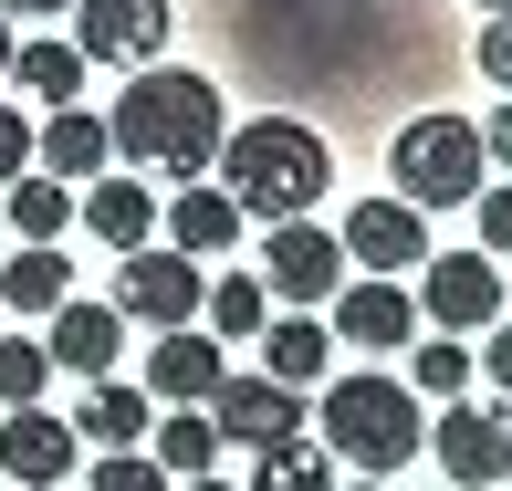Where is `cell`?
I'll use <instances>...</instances> for the list:
<instances>
[{
	"label": "cell",
	"instance_id": "cell-14",
	"mask_svg": "<svg viewBox=\"0 0 512 491\" xmlns=\"http://www.w3.org/2000/svg\"><path fill=\"white\" fill-rule=\"evenodd\" d=\"M42 356L63 366V377H115V356H126V314L115 303H84V293H63L53 303V335H42Z\"/></svg>",
	"mask_w": 512,
	"mask_h": 491
},
{
	"label": "cell",
	"instance_id": "cell-6",
	"mask_svg": "<svg viewBox=\"0 0 512 491\" xmlns=\"http://www.w3.org/2000/svg\"><path fill=\"white\" fill-rule=\"evenodd\" d=\"M408 303L429 335H481V324H502V262L492 251H429Z\"/></svg>",
	"mask_w": 512,
	"mask_h": 491
},
{
	"label": "cell",
	"instance_id": "cell-39",
	"mask_svg": "<svg viewBox=\"0 0 512 491\" xmlns=\"http://www.w3.org/2000/svg\"><path fill=\"white\" fill-rule=\"evenodd\" d=\"M481 11H512V0H481Z\"/></svg>",
	"mask_w": 512,
	"mask_h": 491
},
{
	"label": "cell",
	"instance_id": "cell-3",
	"mask_svg": "<svg viewBox=\"0 0 512 491\" xmlns=\"http://www.w3.org/2000/svg\"><path fill=\"white\" fill-rule=\"evenodd\" d=\"M304 429L324 439V460L356 471V481H387V471H408V460L429 450V418H418V397L398 377H324L304 397Z\"/></svg>",
	"mask_w": 512,
	"mask_h": 491
},
{
	"label": "cell",
	"instance_id": "cell-5",
	"mask_svg": "<svg viewBox=\"0 0 512 491\" xmlns=\"http://www.w3.org/2000/svg\"><path fill=\"white\" fill-rule=\"evenodd\" d=\"M429 450H439V481L450 491L512 481V397H450L439 429H429Z\"/></svg>",
	"mask_w": 512,
	"mask_h": 491
},
{
	"label": "cell",
	"instance_id": "cell-25",
	"mask_svg": "<svg viewBox=\"0 0 512 491\" xmlns=\"http://www.w3.org/2000/svg\"><path fill=\"white\" fill-rule=\"evenodd\" d=\"M418 408H450L460 387H471V345L460 335H408V377H398Z\"/></svg>",
	"mask_w": 512,
	"mask_h": 491
},
{
	"label": "cell",
	"instance_id": "cell-41",
	"mask_svg": "<svg viewBox=\"0 0 512 491\" xmlns=\"http://www.w3.org/2000/svg\"><path fill=\"white\" fill-rule=\"evenodd\" d=\"M0 491H11V481H0Z\"/></svg>",
	"mask_w": 512,
	"mask_h": 491
},
{
	"label": "cell",
	"instance_id": "cell-16",
	"mask_svg": "<svg viewBox=\"0 0 512 491\" xmlns=\"http://www.w3.org/2000/svg\"><path fill=\"white\" fill-rule=\"evenodd\" d=\"M32 168H42V178H63V189H74V178H105V168H115V136H105V115H95V105H63V115H42V126H32Z\"/></svg>",
	"mask_w": 512,
	"mask_h": 491
},
{
	"label": "cell",
	"instance_id": "cell-2",
	"mask_svg": "<svg viewBox=\"0 0 512 491\" xmlns=\"http://www.w3.org/2000/svg\"><path fill=\"white\" fill-rule=\"evenodd\" d=\"M209 189H220L241 220H314V199L335 189V157H324V136L314 126H293V115H251V126H230L220 136V157H209Z\"/></svg>",
	"mask_w": 512,
	"mask_h": 491
},
{
	"label": "cell",
	"instance_id": "cell-33",
	"mask_svg": "<svg viewBox=\"0 0 512 491\" xmlns=\"http://www.w3.org/2000/svg\"><path fill=\"white\" fill-rule=\"evenodd\" d=\"M481 335H492V345H481V356H471V377H492V387L512 397V324H481Z\"/></svg>",
	"mask_w": 512,
	"mask_h": 491
},
{
	"label": "cell",
	"instance_id": "cell-21",
	"mask_svg": "<svg viewBox=\"0 0 512 491\" xmlns=\"http://www.w3.org/2000/svg\"><path fill=\"white\" fill-rule=\"evenodd\" d=\"M262 377H283V387H324V377H335V335H324V314H272L262 324Z\"/></svg>",
	"mask_w": 512,
	"mask_h": 491
},
{
	"label": "cell",
	"instance_id": "cell-1",
	"mask_svg": "<svg viewBox=\"0 0 512 491\" xmlns=\"http://www.w3.org/2000/svg\"><path fill=\"white\" fill-rule=\"evenodd\" d=\"M105 136H115L126 168H157V178L189 189V178H209V157H220L230 105H220V84H209V74H189V63H136V84L115 95Z\"/></svg>",
	"mask_w": 512,
	"mask_h": 491
},
{
	"label": "cell",
	"instance_id": "cell-30",
	"mask_svg": "<svg viewBox=\"0 0 512 491\" xmlns=\"http://www.w3.org/2000/svg\"><path fill=\"white\" fill-rule=\"evenodd\" d=\"M471 63H481V74H492V84H512V11H492V21H481Z\"/></svg>",
	"mask_w": 512,
	"mask_h": 491
},
{
	"label": "cell",
	"instance_id": "cell-31",
	"mask_svg": "<svg viewBox=\"0 0 512 491\" xmlns=\"http://www.w3.org/2000/svg\"><path fill=\"white\" fill-rule=\"evenodd\" d=\"M471 220H481V251H512V178L471 199Z\"/></svg>",
	"mask_w": 512,
	"mask_h": 491
},
{
	"label": "cell",
	"instance_id": "cell-8",
	"mask_svg": "<svg viewBox=\"0 0 512 491\" xmlns=\"http://www.w3.org/2000/svg\"><path fill=\"white\" fill-rule=\"evenodd\" d=\"M74 53L95 63V74L168 63V0H74Z\"/></svg>",
	"mask_w": 512,
	"mask_h": 491
},
{
	"label": "cell",
	"instance_id": "cell-29",
	"mask_svg": "<svg viewBox=\"0 0 512 491\" xmlns=\"http://www.w3.org/2000/svg\"><path fill=\"white\" fill-rule=\"evenodd\" d=\"M84 491H178V481L157 471L147 450H95V471H84Z\"/></svg>",
	"mask_w": 512,
	"mask_h": 491
},
{
	"label": "cell",
	"instance_id": "cell-13",
	"mask_svg": "<svg viewBox=\"0 0 512 491\" xmlns=\"http://www.w3.org/2000/svg\"><path fill=\"white\" fill-rule=\"evenodd\" d=\"M74 460H84V439L63 429V418L0 408V481H11V491H63V481H74Z\"/></svg>",
	"mask_w": 512,
	"mask_h": 491
},
{
	"label": "cell",
	"instance_id": "cell-12",
	"mask_svg": "<svg viewBox=\"0 0 512 491\" xmlns=\"http://www.w3.org/2000/svg\"><path fill=\"white\" fill-rule=\"evenodd\" d=\"M209 429L220 439H241V450H272V439H293L304 429V387H283V377H220L209 387Z\"/></svg>",
	"mask_w": 512,
	"mask_h": 491
},
{
	"label": "cell",
	"instance_id": "cell-20",
	"mask_svg": "<svg viewBox=\"0 0 512 491\" xmlns=\"http://www.w3.org/2000/svg\"><path fill=\"white\" fill-rule=\"evenodd\" d=\"M74 293V251H53V241H11L0 251V314H53V303Z\"/></svg>",
	"mask_w": 512,
	"mask_h": 491
},
{
	"label": "cell",
	"instance_id": "cell-26",
	"mask_svg": "<svg viewBox=\"0 0 512 491\" xmlns=\"http://www.w3.org/2000/svg\"><path fill=\"white\" fill-rule=\"evenodd\" d=\"M251 491H335V460H324L314 429L272 439V450H251Z\"/></svg>",
	"mask_w": 512,
	"mask_h": 491
},
{
	"label": "cell",
	"instance_id": "cell-35",
	"mask_svg": "<svg viewBox=\"0 0 512 491\" xmlns=\"http://www.w3.org/2000/svg\"><path fill=\"white\" fill-rule=\"evenodd\" d=\"M11 21H53V11H74V0H0Z\"/></svg>",
	"mask_w": 512,
	"mask_h": 491
},
{
	"label": "cell",
	"instance_id": "cell-42",
	"mask_svg": "<svg viewBox=\"0 0 512 491\" xmlns=\"http://www.w3.org/2000/svg\"><path fill=\"white\" fill-rule=\"evenodd\" d=\"M0 324H11V314H0Z\"/></svg>",
	"mask_w": 512,
	"mask_h": 491
},
{
	"label": "cell",
	"instance_id": "cell-15",
	"mask_svg": "<svg viewBox=\"0 0 512 491\" xmlns=\"http://www.w3.org/2000/svg\"><path fill=\"white\" fill-rule=\"evenodd\" d=\"M220 377H230V356H220V335H199V324H168L157 356H147V397L157 408H209Z\"/></svg>",
	"mask_w": 512,
	"mask_h": 491
},
{
	"label": "cell",
	"instance_id": "cell-22",
	"mask_svg": "<svg viewBox=\"0 0 512 491\" xmlns=\"http://www.w3.org/2000/svg\"><path fill=\"white\" fill-rule=\"evenodd\" d=\"M84 74H95V63H84L74 42H11V84H21V95H32L42 115L84 105Z\"/></svg>",
	"mask_w": 512,
	"mask_h": 491
},
{
	"label": "cell",
	"instance_id": "cell-38",
	"mask_svg": "<svg viewBox=\"0 0 512 491\" xmlns=\"http://www.w3.org/2000/svg\"><path fill=\"white\" fill-rule=\"evenodd\" d=\"M335 491H387V481H356V471H335Z\"/></svg>",
	"mask_w": 512,
	"mask_h": 491
},
{
	"label": "cell",
	"instance_id": "cell-11",
	"mask_svg": "<svg viewBox=\"0 0 512 491\" xmlns=\"http://www.w3.org/2000/svg\"><path fill=\"white\" fill-rule=\"evenodd\" d=\"M324 303H335V314H324V335L356 345V356H398V345L418 335V303H408V283H387V272H345Z\"/></svg>",
	"mask_w": 512,
	"mask_h": 491
},
{
	"label": "cell",
	"instance_id": "cell-17",
	"mask_svg": "<svg viewBox=\"0 0 512 491\" xmlns=\"http://www.w3.org/2000/svg\"><path fill=\"white\" fill-rule=\"evenodd\" d=\"M74 230H95L105 251H147V241H157V199H147V178H84Z\"/></svg>",
	"mask_w": 512,
	"mask_h": 491
},
{
	"label": "cell",
	"instance_id": "cell-37",
	"mask_svg": "<svg viewBox=\"0 0 512 491\" xmlns=\"http://www.w3.org/2000/svg\"><path fill=\"white\" fill-rule=\"evenodd\" d=\"M178 491H241V481H220V471H199V481H178Z\"/></svg>",
	"mask_w": 512,
	"mask_h": 491
},
{
	"label": "cell",
	"instance_id": "cell-24",
	"mask_svg": "<svg viewBox=\"0 0 512 491\" xmlns=\"http://www.w3.org/2000/svg\"><path fill=\"white\" fill-rule=\"evenodd\" d=\"M0 230H11V241H63V230H74V189L42 178V168H21L11 189H0Z\"/></svg>",
	"mask_w": 512,
	"mask_h": 491
},
{
	"label": "cell",
	"instance_id": "cell-28",
	"mask_svg": "<svg viewBox=\"0 0 512 491\" xmlns=\"http://www.w3.org/2000/svg\"><path fill=\"white\" fill-rule=\"evenodd\" d=\"M42 387H53V356H42V335H11V324H0V408H32Z\"/></svg>",
	"mask_w": 512,
	"mask_h": 491
},
{
	"label": "cell",
	"instance_id": "cell-10",
	"mask_svg": "<svg viewBox=\"0 0 512 491\" xmlns=\"http://www.w3.org/2000/svg\"><path fill=\"white\" fill-rule=\"evenodd\" d=\"M335 283H345L335 230H314V220H272V230H262V293L283 303V314H314Z\"/></svg>",
	"mask_w": 512,
	"mask_h": 491
},
{
	"label": "cell",
	"instance_id": "cell-7",
	"mask_svg": "<svg viewBox=\"0 0 512 491\" xmlns=\"http://www.w3.org/2000/svg\"><path fill=\"white\" fill-rule=\"evenodd\" d=\"M199 293H209V272L189 262V251H126V262H115V314L126 324H157V335H168V324H199Z\"/></svg>",
	"mask_w": 512,
	"mask_h": 491
},
{
	"label": "cell",
	"instance_id": "cell-27",
	"mask_svg": "<svg viewBox=\"0 0 512 491\" xmlns=\"http://www.w3.org/2000/svg\"><path fill=\"white\" fill-rule=\"evenodd\" d=\"M199 324H209V335H262V324H272V293H262V272H220V283H209L199 293Z\"/></svg>",
	"mask_w": 512,
	"mask_h": 491
},
{
	"label": "cell",
	"instance_id": "cell-19",
	"mask_svg": "<svg viewBox=\"0 0 512 491\" xmlns=\"http://www.w3.org/2000/svg\"><path fill=\"white\" fill-rule=\"evenodd\" d=\"M241 230H251V220H241L220 189H209V178H189V189L157 209V241H168V251H189V262H199V251H241Z\"/></svg>",
	"mask_w": 512,
	"mask_h": 491
},
{
	"label": "cell",
	"instance_id": "cell-36",
	"mask_svg": "<svg viewBox=\"0 0 512 491\" xmlns=\"http://www.w3.org/2000/svg\"><path fill=\"white\" fill-rule=\"evenodd\" d=\"M11 42H21V21H11V11H0V84H11Z\"/></svg>",
	"mask_w": 512,
	"mask_h": 491
},
{
	"label": "cell",
	"instance_id": "cell-34",
	"mask_svg": "<svg viewBox=\"0 0 512 491\" xmlns=\"http://www.w3.org/2000/svg\"><path fill=\"white\" fill-rule=\"evenodd\" d=\"M481 157H492V168H512V95L492 105V126H481Z\"/></svg>",
	"mask_w": 512,
	"mask_h": 491
},
{
	"label": "cell",
	"instance_id": "cell-40",
	"mask_svg": "<svg viewBox=\"0 0 512 491\" xmlns=\"http://www.w3.org/2000/svg\"><path fill=\"white\" fill-rule=\"evenodd\" d=\"M0 251H11V230H0Z\"/></svg>",
	"mask_w": 512,
	"mask_h": 491
},
{
	"label": "cell",
	"instance_id": "cell-18",
	"mask_svg": "<svg viewBox=\"0 0 512 491\" xmlns=\"http://www.w3.org/2000/svg\"><path fill=\"white\" fill-rule=\"evenodd\" d=\"M147 418H157V397H147V387L95 377V387H84V408L63 418V429H74L84 450H147Z\"/></svg>",
	"mask_w": 512,
	"mask_h": 491
},
{
	"label": "cell",
	"instance_id": "cell-4",
	"mask_svg": "<svg viewBox=\"0 0 512 491\" xmlns=\"http://www.w3.org/2000/svg\"><path fill=\"white\" fill-rule=\"evenodd\" d=\"M387 168H398V189L387 199H408V209H471L481 189H492V157H481V126L471 115H408L398 126V147H387Z\"/></svg>",
	"mask_w": 512,
	"mask_h": 491
},
{
	"label": "cell",
	"instance_id": "cell-23",
	"mask_svg": "<svg viewBox=\"0 0 512 491\" xmlns=\"http://www.w3.org/2000/svg\"><path fill=\"white\" fill-rule=\"evenodd\" d=\"M220 450L230 439L209 429V408H168V418H147V460L168 481H199V471H220Z\"/></svg>",
	"mask_w": 512,
	"mask_h": 491
},
{
	"label": "cell",
	"instance_id": "cell-9",
	"mask_svg": "<svg viewBox=\"0 0 512 491\" xmlns=\"http://www.w3.org/2000/svg\"><path fill=\"white\" fill-rule=\"evenodd\" d=\"M335 251H356L345 272H387V283H408V272L439 251V230H429V209H408V199H356L345 230H335Z\"/></svg>",
	"mask_w": 512,
	"mask_h": 491
},
{
	"label": "cell",
	"instance_id": "cell-32",
	"mask_svg": "<svg viewBox=\"0 0 512 491\" xmlns=\"http://www.w3.org/2000/svg\"><path fill=\"white\" fill-rule=\"evenodd\" d=\"M21 168H32V115H21V105H0V189H11Z\"/></svg>",
	"mask_w": 512,
	"mask_h": 491
}]
</instances>
